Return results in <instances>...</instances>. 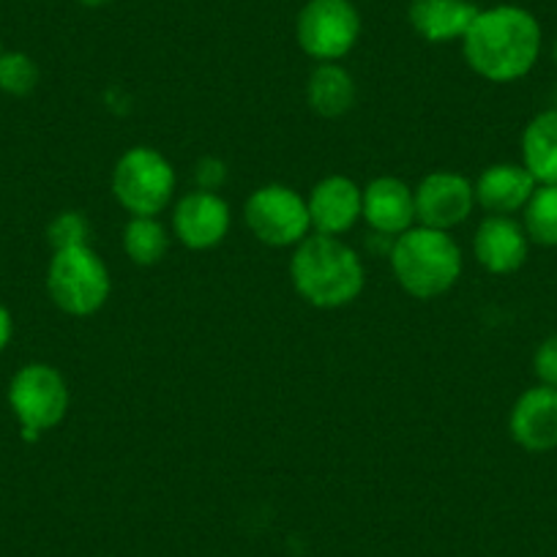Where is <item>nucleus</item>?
<instances>
[{"mask_svg":"<svg viewBox=\"0 0 557 557\" xmlns=\"http://www.w3.org/2000/svg\"><path fill=\"white\" fill-rule=\"evenodd\" d=\"M465 61L490 83H513L530 74L541 55V25L528 9H481L462 39Z\"/></svg>","mask_w":557,"mask_h":557,"instance_id":"1","label":"nucleus"},{"mask_svg":"<svg viewBox=\"0 0 557 557\" xmlns=\"http://www.w3.org/2000/svg\"><path fill=\"white\" fill-rule=\"evenodd\" d=\"M298 296L318 309H339L356 301L363 290V262L334 235H309L298 244L290 262Z\"/></svg>","mask_w":557,"mask_h":557,"instance_id":"2","label":"nucleus"},{"mask_svg":"<svg viewBox=\"0 0 557 557\" xmlns=\"http://www.w3.org/2000/svg\"><path fill=\"white\" fill-rule=\"evenodd\" d=\"M391 268L401 290L430 301L457 285L462 273V251L443 230L410 227L391 249Z\"/></svg>","mask_w":557,"mask_h":557,"instance_id":"3","label":"nucleus"},{"mask_svg":"<svg viewBox=\"0 0 557 557\" xmlns=\"http://www.w3.org/2000/svg\"><path fill=\"white\" fill-rule=\"evenodd\" d=\"M47 290L58 309L74 318H88L110 298V271L90 246L61 249L50 260Z\"/></svg>","mask_w":557,"mask_h":557,"instance_id":"4","label":"nucleus"},{"mask_svg":"<svg viewBox=\"0 0 557 557\" xmlns=\"http://www.w3.org/2000/svg\"><path fill=\"white\" fill-rule=\"evenodd\" d=\"M9 405L20 421L23 441H39L66 418L69 388L63 374L50 363H28L9 383Z\"/></svg>","mask_w":557,"mask_h":557,"instance_id":"5","label":"nucleus"},{"mask_svg":"<svg viewBox=\"0 0 557 557\" xmlns=\"http://www.w3.org/2000/svg\"><path fill=\"white\" fill-rule=\"evenodd\" d=\"M112 191L132 216H159L175 195V170L153 148H132L112 170Z\"/></svg>","mask_w":557,"mask_h":557,"instance_id":"6","label":"nucleus"},{"mask_svg":"<svg viewBox=\"0 0 557 557\" xmlns=\"http://www.w3.org/2000/svg\"><path fill=\"white\" fill-rule=\"evenodd\" d=\"M361 14L352 0H309L298 12L296 39L309 58L336 63L356 47Z\"/></svg>","mask_w":557,"mask_h":557,"instance_id":"7","label":"nucleus"},{"mask_svg":"<svg viewBox=\"0 0 557 557\" xmlns=\"http://www.w3.org/2000/svg\"><path fill=\"white\" fill-rule=\"evenodd\" d=\"M244 216L257 240L268 246H298L309 238V206L290 186L271 184L246 200Z\"/></svg>","mask_w":557,"mask_h":557,"instance_id":"8","label":"nucleus"},{"mask_svg":"<svg viewBox=\"0 0 557 557\" xmlns=\"http://www.w3.org/2000/svg\"><path fill=\"white\" fill-rule=\"evenodd\" d=\"M475 208V186L459 173H432L416 189V219L421 227L448 233L468 222Z\"/></svg>","mask_w":557,"mask_h":557,"instance_id":"9","label":"nucleus"},{"mask_svg":"<svg viewBox=\"0 0 557 557\" xmlns=\"http://www.w3.org/2000/svg\"><path fill=\"white\" fill-rule=\"evenodd\" d=\"M511 437L530 454H546L557 448V388L535 385L513 405L508 418Z\"/></svg>","mask_w":557,"mask_h":557,"instance_id":"10","label":"nucleus"},{"mask_svg":"<svg viewBox=\"0 0 557 557\" xmlns=\"http://www.w3.org/2000/svg\"><path fill=\"white\" fill-rule=\"evenodd\" d=\"M173 230L189 249H213L230 230V208L216 191H191L175 206Z\"/></svg>","mask_w":557,"mask_h":557,"instance_id":"11","label":"nucleus"},{"mask_svg":"<svg viewBox=\"0 0 557 557\" xmlns=\"http://www.w3.org/2000/svg\"><path fill=\"white\" fill-rule=\"evenodd\" d=\"M307 206L312 230H318V235H334L336 238L361 219L363 189H358L356 181L345 178V175H331L314 186Z\"/></svg>","mask_w":557,"mask_h":557,"instance_id":"12","label":"nucleus"},{"mask_svg":"<svg viewBox=\"0 0 557 557\" xmlns=\"http://www.w3.org/2000/svg\"><path fill=\"white\" fill-rule=\"evenodd\" d=\"M361 216L374 233L399 238L416 222V191L399 178H374L363 189Z\"/></svg>","mask_w":557,"mask_h":557,"instance_id":"13","label":"nucleus"},{"mask_svg":"<svg viewBox=\"0 0 557 557\" xmlns=\"http://www.w3.org/2000/svg\"><path fill=\"white\" fill-rule=\"evenodd\" d=\"M528 233L511 216H486L479 224L473 249L486 271L497 273V276H506V273L519 271L524 265V260H528Z\"/></svg>","mask_w":557,"mask_h":557,"instance_id":"14","label":"nucleus"},{"mask_svg":"<svg viewBox=\"0 0 557 557\" xmlns=\"http://www.w3.org/2000/svg\"><path fill=\"white\" fill-rule=\"evenodd\" d=\"M481 9L473 0H410L407 20L430 45L462 41Z\"/></svg>","mask_w":557,"mask_h":557,"instance_id":"15","label":"nucleus"},{"mask_svg":"<svg viewBox=\"0 0 557 557\" xmlns=\"http://www.w3.org/2000/svg\"><path fill=\"white\" fill-rule=\"evenodd\" d=\"M535 178L524 170V164H492L475 181V202L492 216H508L528 206L535 191Z\"/></svg>","mask_w":557,"mask_h":557,"instance_id":"16","label":"nucleus"},{"mask_svg":"<svg viewBox=\"0 0 557 557\" xmlns=\"http://www.w3.org/2000/svg\"><path fill=\"white\" fill-rule=\"evenodd\" d=\"M522 164L539 186H557V110L539 112L524 126Z\"/></svg>","mask_w":557,"mask_h":557,"instance_id":"17","label":"nucleus"},{"mask_svg":"<svg viewBox=\"0 0 557 557\" xmlns=\"http://www.w3.org/2000/svg\"><path fill=\"white\" fill-rule=\"evenodd\" d=\"M307 96L318 115L339 117L356 104V83L339 63H320L309 77Z\"/></svg>","mask_w":557,"mask_h":557,"instance_id":"18","label":"nucleus"},{"mask_svg":"<svg viewBox=\"0 0 557 557\" xmlns=\"http://www.w3.org/2000/svg\"><path fill=\"white\" fill-rule=\"evenodd\" d=\"M123 249L137 265H157L170 249V235L157 216H132L123 227Z\"/></svg>","mask_w":557,"mask_h":557,"instance_id":"19","label":"nucleus"},{"mask_svg":"<svg viewBox=\"0 0 557 557\" xmlns=\"http://www.w3.org/2000/svg\"><path fill=\"white\" fill-rule=\"evenodd\" d=\"M522 211L528 238L541 246H557V186H535Z\"/></svg>","mask_w":557,"mask_h":557,"instance_id":"20","label":"nucleus"},{"mask_svg":"<svg viewBox=\"0 0 557 557\" xmlns=\"http://www.w3.org/2000/svg\"><path fill=\"white\" fill-rule=\"evenodd\" d=\"M39 85V66L25 52L0 55V90L9 96H28Z\"/></svg>","mask_w":557,"mask_h":557,"instance_id":"21","label":"nucleus"},{"mask_svg":"<svg viewBox=\"0 0 557 557\" xmlns=\"http://www.w3.org/2000/svg\"><path fill=\"white\" fill-rule=\"evenodd\" d=\"M52 249H74V246H88L90 224L79 211H63L52 219L50 230H47Z\"/></svg>","mask_w":557,"mask_h":557,"instance_id":"22","label":"nucleus"},{"mask_svg":"<svg viewBox=\"0 0 557 557\" xmlns=\"http://www.w3.org/2000/svg\"><path fill=\"white\" fill-rule=\"evenodd\" d=\"M533 372L541 380V385L557 388V334L546 336L533 356Z\"/></svg>","mask_w":557,"mask_h":557,"instance_id":"23","label":"nucleus"},{"mask_svg":"<svg viewBox=\"0 0 557 557\" xmlns=\"http://www.w3.org/2000/svg\"><path fill=\"white\" fill-rule=\"evenodd\" d=\"M224 178H227V170H224V164L219 159L208 157L197 164V184H200V191H216L224 184Z\"/></svg>","mask_w":557,"mask_h":557,"instance_id":"24","label":"nucleus"},{"mask_svg":"<svg viewBox=\"0 0 557 557\" xmlns=\"http://www.w3.org/2000/svg\"><path fill=\"white\" fill-rule=\"evenodd\" d=\"M12 334H14L12 312H9V309L0 304V352L9 347V342H12Z\"/></svg>","mask_w":557,"mask_h":557,"instance_id":"25","label":"nucleus"},{"mask_svg":"<svg viewBox=\"0 0 557 557\" xmlns=\"http://www.w3.org/2000/svg\"><path fill=\"white\" fill-rule=\"evenodd\" d=\"M77 3H83V7L88 9H99V7H107L110 0H77Z\"/></svg>","mask_w":557,"mask_h":557,"instance_id":"26","label":"nucleus"},{"mask_svg":"<svg viewBox=\"0 0 557 557\" xmlns=\"http://www.w3.org/2000/svg\"><path fill=\"white\" fill-rule=\"evenodd\" d=\"M555 61H557V41H555Z\"/></svg>","mask_w":557,"mask_h":557,"instance_id":"27","label":"nucleus"},{"mask_svg":"<svg viewBox=\"0 0 557 557\" xmlns=\"http://www.w3.org/2000/svg\"><path fill=\"white\" fill-rule=\"evenodd\" d=\"M0 55H3V50H0Z\"/></svg>","mask_w":557,"mask_h":557,"instance_id":"28","label":"nucleus"}]
</instances>
